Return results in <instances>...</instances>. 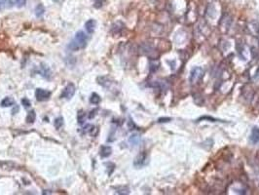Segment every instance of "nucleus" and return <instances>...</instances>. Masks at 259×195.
I'll use <instances>...</instances> for the list:
<instances>
[{
	"mask_svg": "<svg viewBox=\"0 0 259 195\" xmlns=\"http://www.w3.org/2000/svg\"><path fill=\"white\" fill-rule=\"evenodd\" d=\"M7 0H0V10L4 8V7L7 6Z\"/></svg>",
	"mask_w": 259,
	"mask_h": 195,
	"instance_id": "22",
	"label": "nucleus"
},
{
	"mask_svg": "<svg viewBox=\"0 0 259 195\" xmlns=\"http://www.w3.org/2000/svg\"><path fill=\"white\" fill-rule=\"evenodd\" d=\"M171 120H172V118H170V117H164V118H159V119H158V122L165 123V122H170Z\"/></svg>",
	"mask_w": 259,
	"mask_h": 195,
	"instance_id": "21",
	"label": "nucleus"
},
{
	"mask_svg": "<svg viewBox=\"0 0 259 195\" xmlns=\"http://www.w3.org/2000/svg\"><path fill=\"white\" fill-rule=\"evenodd\" d=\"M85 27H86V31H88V33H93V32L95 31V20H89L88 22H86Z\"/></svg>",
	"mask_w": 259,
	"mask_h": 195,
	"instance_id": "8",
	"label": "nucleus"
},
{
	"mask_svg": "<svg viewBox=\"0 0 259 195\" xmlns=\"http://www.w3.org/2000/svg\"><path fill=\"white\" fill-rule=\"evenodd\" d=\"M146 160H147V155H146V153L141 152L136 157V159H134V165L136 167V168H140V167H142L143 165L146 164Z\"/></svg>",
	"mask_w": 259,
	"mask_h": 195,
	"instance_id": "5",
	"label": "nucleus"
},
{
	"mask_svg": "<svg viewBox=\"0 0 259 195\" xmlns=\"http://www.w3.org/2000/svg\"><path fill=\"white\" fill-rule=\"evenodd\" d=\"M112 153V148L110 146H107V145H104V146H101V148H100V156L102 157V158H106V157L110 156Z\"/></svg>",
	"mask_w": 259,
	"mask_h": 195,
	"instance_id": "6",
	"label": "nucleus"
},
{
	"mask_svg": "<svg viewBox=\"0 0 259 195\" xmlns=\"http://www.w3.org/2000/svg\"><path fill=\"white\" fill-rule=\"evenodd\" d=\"M40 72H41L42 75L44 76V77L48 78V79L50 78V76H51V71H50V69H49L48 67H47V66H45V64H42Z\"/></svg>",
	"mask_w": 259,
	"mask_h": 195,
	"instance_id": "11",
	"label": "nucleus"
},
{
	"mask_svg": "<svg viewBox=\"0 0 259 195\" xmlns=\"http://www.w3.org/2000/svg\"><path fill=\"white\" fill-rule=\"evenodd\" d=\"M15 103V101L12 99V98H5L3 101H1V106L3 107H8V106H12L13 104Z\"/></svg>",
	"mask_w": 259,
	"mask_h": 195,
	"instance_id": "9",
	"label": "nucleus"
},
{
	"mask_svg": "<svg viewBox=\"0 0 259 195\" xmlns=\"http://www.w3.org/2000/svg\"><path fill=\"white\" fill-rule=\"evenodd\" d=\"M95 111H97V109H95L94 111L92 110V111H91V112H90L91 114H90V116H89V118H90V119H92V118H94V117H95Z\"/></svg>",
	"mask_w": 259,
	"mask_h": 195,
	"instance_id": "23",
	"label": "nucleus"
},
{
	"mask_svg": "<svg viewBox=\"0 0 259 195\" xmlns=\"http://www.w3.org/2000/svg\"><path fill=\"white\" fill-rule=\"evenodd\" d=\"M74 94H75V86L72 84V83H69L64 89L62 95H60V98H64V99H69L74 96Z\"/></svg>",
	"mask_w": 259,
	"mask_h": 195,
	"instance_id": "3",
	"label": "nucleus"
},
{
	"mask_svg": "<svg viewBox=\"0 0 259 195\" xmlns=\"http://www.w3.org/2000/svg\"><path fill=\"white\" fill-rule=\"evenodd\" d=\"M87 44V36L83 31H78L75 35L74 40H72L68 45V48L72 51H78L82 48H85Z\"/></svg>",
	"mask_w": 259,
	"mask_h": 195,
	"instance_id": "1",
	"label": "nucleus"
},
{
	"mask_svg": "<svg viewBox=\"0 0 259 195\" xmlns=\"http://www.w3.org/2000/svg\"><path fill=\"white\" fill-rule=\"evenodd\" d=\"M90 101H91V103H93V104L99 103L100 97L97 94V93H93L92 96H91V98H90Z\"/></svg>",
	"mask_w": 259,
	"mask_h": 195,
	"instance_id": "13",
	"label": "nucleus"
},
{
	"mask_svg": "<svg viewBox=\"0 0 259 195\" xmlns=\"http://www.w3.org/2000/svg\"><path fill=\"white\" fill-rule=\"evenodd\" d=\"M77 120H78V123L80 125H82L84 121H85V113H84L83 110H80L77 114Z\"/></svg>",
	"mask_w": 259,
	"mask_h": 195,
	"instance_id": "16",
	"label": "nucleus"
},
{
	"mask_svg": "<svg viewBox=\"0 0 259 195\" xmlns=\"http://www.w3.org/2000/svg\"><path fill=\"white\" fill-rule=\"evenodd\" d=\"M54 125H55V128L59 130L60 128H62V125H64V118L62 117H58L57 119L54 121Z\"/></svg>",
	"mask_w": 259,
	"mask_h": 195,
	"instance_id": "15",
	"label": "nucleus"
},
{
	"mask_svg": "<svg viewBox=\"0 0 259 195\" xmlns=\"http://www.w3.org/2000/svg\"><path fill=\"white\" fill-rule=\"evenodd\" d=\"M22 103H23V105L25 106V107H29L30 105H31V103H30V101H28V99H26V98H24V99H22Z\"/></svg>",
	"mask_w": 259,
	"mask_h": 195,
	"instance_id": "19",
	"label": "nucleus"
},
{
	"mask_svg": "<svg viewBox=\"0 0 259 195\" xmlns=\"http://www.w3.org/2000/svg\"><path fill=\"white\" fill-rule=\"evenodd\" d=\"M203 76H204V70H203L202 67H195V68H193V70L191 71V74H190V82L192 83V84H194V83H197L198 81H200L201 79L203 78Z\"/></svg>",
	"mask_w": 259,
	"mask_h": 195,
	"instance_id": "2",
	"label": "nucleus"
},
{
	"mask_svg": "<svg viewBox=\"0 0 259 195\" xmlns=\"http://www.w3.org/2000/svg\"><path fill=\"white\" fill-rule=\"evenodd\" d=\"M35 97L38 101H47L49 98L51 97V92L47 91V90L41 89V88H38V89H36V91H35Z\"/></svg>",
	"mask_w": 259,
	"mask_h": 195,
	"instance_id": "4",
	"label": "nucleus"
},
{
	"mask_svg": "<svg viewBox=\"0 0 259 195\" xmlns=\"http://www.w3.org/2000/svg\"><path fill=\"white\" fill-rule=\"evenodd\" d=\"M209 120L211 122H218V121H221V120H218V119H215V118H212V117H209V116H203V117L199 118V120L198 121H201V120Z\"/></svg>",
	"mask_w": 259,
	"mask_h": 195,
	"instance_id": "18",
	"label": "nucleus"
},
{
	"mask_svg": "<svg viewBox=\"0 0 259 195\" xmlns=\"http://www.w3.org/2000/svg\"><path fill=\"white\" fill-rule=\"evenodd\" d=\"M16 4H17L18 7H23L25 5V3H26V0H15Z\"/></svg>",
	"mask_w": 259,
	"mask_h": 195,
	"instance_id": "20",
	"label": "nucleus"
},
{
	"mask_svg": "<svg viewBox=\"0 0 259 195\" xmlns=\"http://www.w3.org/2000/svg\"><path fill=\"white\" fill-rule=\"evenodd\" d=\"M44 12H45V9H44V6L42 4H38L35 8V15L36 17L41 18L42 16L44 15Z\"/></svg>",
	"mask_w": 259,
	"mask_h": 195,
	"instance_id": "12",
	"label": "nucleus"
},
{
	"mask_svg": "<svg viewBox=\"0 0 259 195\" xmlns=\"http://www.w3.org/2000/svg\"><path fill=\"white\" fill-rule=\"evenodd\" d=\"M250 141L253 143H257L259 141V128L258 127H253L250 135Z\"/></svg>",
	"mask_w": 259,
	"mask_h": 195,
	"instance_id": "7",
	"label": "nucleus"
},
{
	"mask_svg": "<svg viewBox=\"0 0 259 195\" xmlns=\"http://www.w3.org/2000/svg\"><path fill=\"white\" fill-rule=\"evenodd\" d=\"M106 0H94V6L95 8L97 9H99L101 8L102 6H103V4L105 3Z\"/></svg>",
	"mask_w": 259,
	"mask_h": 195,
	"instance_id": "17",
	"label": "nucleus"
},
{
	"mask_svg": "<svg viewBox=\"0 0 259 195\" xmlns=\"http://www.w3.org/2000/svg\"><path fill=\"white\" fill-rule=\"evenodd\" d=\"M139 141H140V137H139L138 135H132V136H130V143H132V145H137L139 143Z\"/></svg>",
	"mask_w": 259,
	"mask_h": 195,
	"instance_id": "14",
	"label": "nucleus"
},
{
	"mask_svg": "<svg viewBox=\"0 0 259 195\" xmlns=\"http://www.w3.org/2000/svg\"><path fill=\"white\" fill-rule=\"evenodd\" d=\"M36 119V113L34 110H31L28 112V114L26 116V122L28 123V124H32V123H34Z\"/></svg>",
	"mask_w": 259,
	"mask_h": 195,
	"instance_id": "10",
	"label": "nucleus"
}]
</instances>
